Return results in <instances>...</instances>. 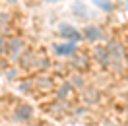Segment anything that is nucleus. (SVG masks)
<instances>
[{"instance_id":"1","label":"nucleus","mask_w":128,"mask_h":126,"mask_svg":"<svg viewBox=\"0 0 128 126\" xmlns=\"http://www.w3.org/2000/svg\"><path fill=\"white\" fill-rule=\"evenodd\" d=\"M58 52H66V54H68V52H72V45H66V47H60V48H58Z\"/></svg>"},{"instance_id":"2","label":"nucleus","mask_w":128,"mask_h":126,"mask_svg":"<svg viewBox=\"0 0 128 126\" xmlns=\"http://www.w3.org/2000/svg\"><path fill=\"white\" fill-rule=\"evenodd\" d=\"M45 2H58V0H45Z\"/></svg>"}]
</instances>
